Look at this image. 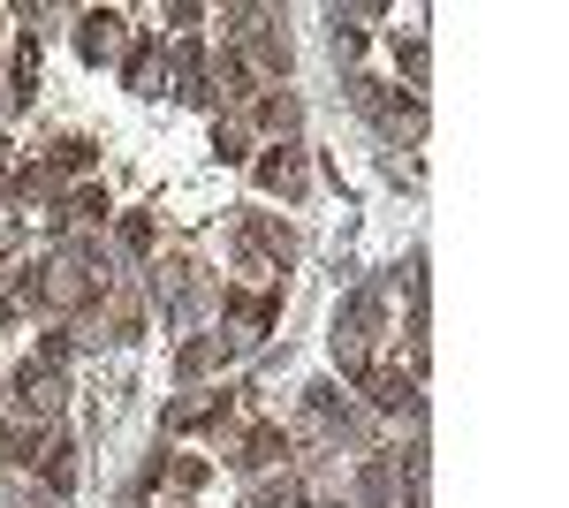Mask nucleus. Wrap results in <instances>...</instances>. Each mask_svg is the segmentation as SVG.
<instances>
[{
	"label": "nucleus",
	"mask_w": 569,
	"mask_h": 508,
	"mask_svg": "<svg viewBox=\"0 0 569 508\" xmlns=\"http://www.w3.org/2000/svg\"><path fill=\"white\" fill-rule=\"evenodd\" d=\"M220 311L236 319V335L251 341V335H266V327L281 319V297H273V289H266V297H251V289H220Z\"/></svg>",
	"instance_id": "nucleus-8"
},
{
	"label": "nucleus",
	"mask_w": 569,
	"mask_h": 508,
	"mask_svg": "<svg viewBox=\"0 0 569 508\" xmlns=\"http://www.w3.org/2000/svg\"><path fill=\"white\" fill-rule=\"evenodd\" d=\"M160 470L176 478L182 494H198V486H206V464H198V456H176V464H160Z\"/></svg>",
	"instance_id": "nucleus-20"
},
{
	"label": "nucleus",
	"mask_w": 569,
	"mask_h": 508,
	"mask_svg": "<svg viewBox=\"0 0 569 508\" xmlns=\"http://www.w3.org/2000/svg\"><path fill=\"white\" fill-rule=\"evenodd\" d=\"M31 470H46V486H53V494H77V448H69V440H46V456Z\"/></svg>",
	"instance_id": "nucleus-12"
},
{
	"label": "nucleus",
	"mask_w": 569,
	"mask_h": 508,
	"mask_svg": "<svg viewBox=\"0 0 569 508\" xmlns=\"http://www.w3.org/2000/svg\"><path fill=\"white\" fill-rule=\"evenodd\" d=\"M251 175H259L266 198H289V206H297V198L311 190V160H305V145H266L259 160H251Z\"/></svg>",
	"instance_id": "nucleus-2"
},
{
	"label": "nucleus",
	"mask_w": 569,
	"mask_h": 508,
	"mask_svg": "<svg viewBox=\"0 0 569 508\" xmlns=\"http://www.w3.org/2000/svg\"><path fill=\"white\" fill-rule=\"evenodd\" d=\"M0 190H16V168H8V145H0Z\"/></svg>",
	"instance_id": "nucleus-22"
},
{
	"label": "nucleus",
	"mask_w": 569,
	"mask_h": 508,
	"mask_svg": "<svg viewBox=\"0 0 569 508\" xmlns=\"http://www.w3.org/2000/svg\"><path fill=\"white\" fill-rule=\"evenodd\" d=\"M213 152L228 160V168L251 160V122H243V114H220V122H213Z\"/></svg>",
	"instance_id": "nucleus-16"
},
{
	"label": "nucleus",
	"mask_w": 569,
	"mask_h": 508,
	"mask_svg": "<svg viewBox=\"0 0 569 508\" xmlns=\"http://www.w3.org/2000/svg\"><path fill=\"white\" fill-rule=\"evenodd\" d=\"M99 297H107V273H91V258H77V251H61L39 273V303L46 311H84V303H99Z\"/></svg>",
	"instance_id": "nucleus-1"
},
{
	"label": "nucleus",
	"mask_w": 569,
	"mask_h": 508,
	"mask_svg": "<svg viewBox=\"0 0 569 508\" xmlns=\"http://www.w3.org/2000/svg\"><path fill=\"white\" fill-rule=\"evenodd\" d=\"M91 160H99V145H91V137H53V152H46L39 168L46 175H77V168H91Z\"/></svg>",
	"instance_id": "nucleus-13"
},
{
	"label": "nucleus",
	"mask_w": 569,
	"mask_h": 508,
	"mask_svg": "<svg viewBox=\"0 0 569 508\" xmlns=\"http://www.w3.org/2000/svg\"><path fill=\"white\" fill-rule=\"evenodd\" d=\"M77 53H84V61H114V53H122V16H114V8H84V16H77Z\"/></svg>",
	"instance_id": "nucleus-6"
},
{
	"label": "nucleus",
	"mask_w": 569,
	"mask_h": 508,
	"mask_svg": "<svg viewBox=\"0 0 569 508\" xmlns=\"http://www.w3.org/2000/svg\"><path fill=\"white\" fill-rule=\"evenodd\" d=\"M176 99L213 107V99H206V53H198V46H176Z\"/></svg>",
	"instance_id": "nucleus-14"
},
{
	"label": "nucleus",
	"mask_w": 569,
	"mask_h": 508,
	"mask_svg": "<svg viewBox=\"0 0 569 508\" xmlns=\"http://www.w3.org/2000/svg\"><path fill=\"white\" fill-rule=\"evenodd\" d=\"M114 236H122V251H130V258H152V212H122Z\"/></svg>",
	"instance_id": "nucleus-18"
},
{
	"label": "nucleus",
	"mask_w": 569,
	"mask_h": 508,
	"mask_svg": "<svg viewBox=\"0 0 569 508\" xmlns=\"http://www.w3.org/2000/svg\"><path fill=\"white\" fill-rule=\"evenodd\" d=\"M213 357H228V341H220V335H198V341H182L176 372H182V380H198V372H213Z\"/></svg>",
	"instance_id": "nucleus-17"
},
{
	"label": "nucleus",
	"mask_w": 569,
	"mask_h": 508,
	"mask_svg": "<svg viewBox=\"0 0 569 508\" xmlns=\"http://www.w3.org/2000/svg\"><path fill=\"white\" fill-rule=\"evenodd\" d=\"M297 122H305V107H297V91H251V129L266 137H281V145H297Z\"/></svg>",
	"instance_id": "nucleus-5"
},
{
	"label": "nucleus",
	"mask_w": 569,
	"mask_h": 508,
	"mask_svg": "<svg viewBox=\"0 0 569 508\" xmlns=\"http://www.w3.org/2000/svg\"><path fill=\"white\" fill-rule=\"evenodd\" d=\"M251 84H259V77H251V61H243L236 46H220V53H213V69H206V99L236 114V107L251 99Z\"/></svg>",
	"instance_id": "nucleus-4"
},
{
	"label": "nucleus",
	"mask_w": 569,
	"mask_h": 508,
	"mask_svg": "<svg viewBox=\"0 0 569 508\" xmlns=\"http://www.w3.org/2000/svg\"><path fill=\"white\" fill-rule=\"evenodd\" d=\"M107 190H99V182H77V190H69V206H61V220H77V228H99V220H107Z\"/></svg>",
	"instance_id": "nucleus-15"
},
{
	"label": "nucleus",
	"mask_w": 569,
	"mask_h": 508,
	"mask_svg": "<svg viewBox=\"0 0 569 508\" xmlns=\"http://www.w3.org/2000/svg\"><path fill=\"white\" fill-rule=\"evenodd\" d=\"M122 84H130L137 99H160V91H168V53H160V39H152V31L130 46V69H122Z\"/></svg>",
	"instance_id": "nucleus-7"
},
{
	"label": "nucleus",
	"mask_w": 569,
	"mask_h": 508,
	"mask_svg": "<svg viewBox=\"0 0 569 508\" xmlns=\"http://www.w3.org/2000/svg\"><path fill=\"white\" fill-rule=\"evenodd\" d=\"M327 23H335V53H342V61H357V53H365V23H357V16H342V8H335Z\"/></svg>",
	"instance_id": "nucleus-19"
},
{
	"label": "nucleus",
	"mask_w": 569,
	"mask_h": 508,
	"mask_svg": "<svg viewBox=\"0 0 569 508\" xmlns=\"http://www.w3.org/2000/svg\"><path fill=\"white\" fill-rule=\"evenodd\" d=\"M402 69H410V91L426 84V39H402Z\"/></svg>",
	"instance_id": "nucleus-21"
},
{
	"label": "nucleus",
	"mask_w": 569,
	"mask_h": 508,
	"mask_svg": "<svg viewBox=\"0 0 569 508\" xmlns=\"http://www.w3.org/2000/svg\"><path fill=\"white\" fill-rule=\"evenodd\" d=\"M357 387H365V402H372V410H418V380H402V372L365 365V372H357Z\"/></svg>",
	"instance_id": "nucleus-10"
},
{
	"label": "nucleus",
	"mask_w": 569,
	"mask_h": 508,
	"mask_svg": "<svg viewBox=\"0 0 569 508\" xmlns=\"http://www.w3.org/2000/svg\"><path fill=\"white\" fill-rule=\"evenodd\" d=\"M61 395H69V387H61V372H39V365H23V372H16V402H23V418H53V410H61Z\"/></svg>",
	"instance_id": "nucleus-9"
},
{
	"label": "nucleus",
	"mask_w": 569,
	"mask_h": 508,
	"mask_svg": "<svg viewBox=\"0 0 569 508\" xmlns=\"http://www.w3.org/2000/svg\"><path fill=\"white\" fill-rule=\"evenodd\" d=\"M137 327H144L137 289H114V297H107V319H99V335H107V341H137Z\"/></svg>",
	"instance_id": "nucleus-11"
},
{
	"label": "nucleus",
	"mask_w": 569,
	"mask_h": 508,
	"mask_svg": "<svg viewBox=\"0 0 569 508\" xmlns=\"http://www.w3.org/2000/svg\"><path fill=\"white\" fill-rule=\"evenodd\" d=\"M350 99H357V114H372L388 137H418V129H426V107H418V99H395L388 84H365V77H357Z\"/></svg>",
	"instance_id": "nucleus-3"
}]
</instances>
